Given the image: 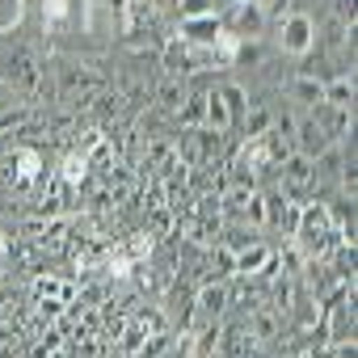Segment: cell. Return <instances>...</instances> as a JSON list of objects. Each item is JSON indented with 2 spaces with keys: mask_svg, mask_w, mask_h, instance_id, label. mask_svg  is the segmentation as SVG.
<instances>
[{
  "mask_svg": "<svg viewBox=\"0 0 358 358\" xmlns=\"http://www.w3.org/2000/svg\"><path fill=\"white\" fill-rule=\"evenodd\" d=\"M182 34L190 47H215V38L224 34V17L220 13H203V17H182Z\"/></svg>",
  "mask_w": 358,
  "mask_h": 358,
  "instance_id": "cell-13",
  "label": "cell"
},
{
  "mask_svg": "<svg viewBox=\"0 0 358 358\" xmlns=\"http://www.w3.org/2000/svg\"><path fill=\"white\" fill-rule=\"evenodd\" d=\"M324 101L341 106V110H354V72H341V76L324 80Z\"/></svg>",
  "mask_w": 358,
  "mask_h": 358,
  "instance_id": "cell-23",
  "label": "cell"
},
{
  "mask_svg": "<svg viewBox=\"0 0 358 358\" xmlns=\"http://www.w3.org/2000/svg\"><path fill=\"white\" fill-rule=\"evenodd\" d=\"M143 232L156 236V241H173V236H177V211H173L169 203L148 207V215H143Z\"/></svg>",
  "mask_w": 358,
  "mask_h": 358,
  "instance_id": "cell-20",
  "label": "cell"
},
{
  "mask_svg": "<svg viewBox=\"0 0 358 358\" xmlns=\"http://www.w3.org/2000/svg\"><path fill=\"white\" fill-rule=\"evenodd\" d=\"M274 173H278V190H282L287 199H295V203H312V194H316V164H312L308 156H299V152L291 148L287 160H282Z\"/></svg>",
  "mask_w": 358,
  "mask_h": 358,
  "instance_id": "cell-5",
  "label": "cell"
},
{
  "mask_svg": "<svg viewBox=\"0 0 358 358\" xmlns=\"http://www.w3.org/2000/svg\"><path fill=\"white\" fill-rule=\"evenodd\" d=\"M22 17H26V0H0V34L17 30Z\"/></svg>",
  "mask_w": 358,
  "mask_h": 358,
  "instance_id": "cell-27",
  "label": "cell"
},
{
  "mask_svg": "<svg viewBox=\"0 0 358 358\" xmlns=\"http://www.w3.org/2000/svg\"><path fill=\"white\" fill-rule=\"evenodd\" d=\"M135 329H139L143 337H160V333H169V316H164L160 308H143V312L135 316Z\"/></svg>",
  "mask_w": 358,
  "mask_h": 358,
  "instance_id": "cell-26",
  "label": "cell"
},
{
  "mask_svg": "<svg viewBox=\"0 0 358 358\" xmlns=\"http://www.w3.org/2000/svg\"><path fill=\"white\" fill-rule=\"evenodd\" d=\"M34 299H59V303H76V282L55 278V274H38L34 278Z\"/></svg>",
  "mask_w": 358,
  "mask_h": 358,
  "instance_id": "cell-21",
  "label": "cell"
},
{
  "mask_svg": "<svg viewBox=\"0 0 358 358\" xmlns=\"http://www.w3.org/2000/svg\"><path fill=\"white\" fill-rule=\"evenodd\" d=\"M232 295H228V282H199L194 291V324H211V320H224ZM190 324V329H194Z\"/></svg>",
  "mask_w": 358,
  "mask_h": 358,
  "instance_id": "cell-7",
  "label": "cell"
},
{
  "mask_svg": "<svg viewBox=\"0 0 358 358\" xmlns=\"http://www.w3.org/2000/svg\"><path fill=\"white\" fill-rule=\"evenodd\" d=\"M9 85H17L22 93H38L43 89V64L34 51H17L9 59Z\"/></svg>",
  "mask_w": 358,
  "mask_h": 358,
  "instance_id": "cell-14",
  "label": "cell"
},
{
  "mask_svg": "<svg viewBox=\"0 0 358 358\" xmlns=\"http://www.w3.org/2000/svg\"><path fill=\"white\" fill-rule=\"evenodd\" d=\"M291 148L299 152V156H308V160H316V156H324L329 148H333V139L324 135V127L312 118V114H303L295 127H291Z\"/></svg>",
  "mask_w": 358,
  "mask_h": 358,
  "instance_id": "cell-10",
  "label": "cell"
},
{
  "mask_svg": "<svg viewBox=\"0 0 358 358\" xmlns=\"http://www.w3.org/2000/svg\"><path fill=\"white\" fill-rule=\"evenodd\" d=\"M59 182H64V186H72V190L89 182V160H85V152H76V148H72V152L64 156V169H59Z\"/></svg>",
  "mask_w": 358,
  "mask_h": 358,
  "instance_id": "cell-24",
  "label": "cell"
},
{
  "mask_svg": "<svg viewBox=\"0 0 358 358\" xmlns=\"http://www.w3.org/2000/svg\"><path fill=\"white\" fill-rule=\"evenodd\" d=\"M220 5H224V9H228V5H245V0H220Z\"/></svg>",
  "mask_w": 358,
  "mask_h": 358,
  "instance_id": "cell-35",
  "label": "cell"
},
{
  "mask_svg": "<svg viewBox=\"0 0 358 358\" xmlns=\"http://www.w3.org/2000/svg\"><path fill=\"white\" fill-rule=\"evenodd\" d=\"M34 114L30 110H0V135H9V131H17V127H26Z\"/></svg>",
  "mask_w": 358,
  "mask_h": 358,
  "instance_id": "cell-31",
  "label": "cell"
},
{
  "mask_svg": "<svg viewBox=\"0 0 358 358\" xmlns=\"http://www.w3.org/2000/svg\"><path fill=\"white\" fill-rule=\"evenodd\" d=\"M262 199H266V228H274V232L291 236V232H295V220H299V203H295V199H287L282 190L262 194Z\"/></svg>",
  "mask_w": 358,
  "mask_h": 358,
  "instance_id": "cell-12",
  "label": "cell"
},
{
  "mask_svg": "<svg viewBox=\"0 0 358 358\" xmlns=\"http://www.w3.org/2000/svg\"><path fill=\"white\" fill-rule=\"evenodd\" d=\"M203 127H211V131H232V114H228V106H224V97H220V89H211V93H203Z\"/></svg>",
  "mask_w": 358,
  "mask_h": 358,
  "instance_id": "cell-22",
  "label": "cell"
},
{
  "mask_svg": "<svg viewBox=\"0 0 358 358\" xmlns=\"http://www.w3.org/2000/svg\"><path fill=\"white\" fill-rule=\"evenodd\" d=\"M274 127V118H270V110H262V106H253L249 114H245V139L249 135H262V131H270Z\"/></svg>",
  "mask_w": 358,
  "mask_h": 358,
  "instance_id": "cell-28",
  "label": "cell"
},
{
  "mask_svg": "<svg viewBox=\"0 0 358 358\" xmlns=\"http://www.w3.org/2000/svg\"><path fill=\"white\" fill-rule=\"evenodd\" d=\"M13 257V241H9V232H0V262H9Z\"/></svg>",
  "mask_w": 358,
  "mask_h": 358,
  "instance_id": "cell-34",
  "label": "cell"
},
{
  "mask_svg": "<svg viewBox=\"0 0 358 358\" xmlns=\"http://www.w3.org/2000/svg\"><path fill=\"white\" fill-rule=\"evenodd\" d=\"M257 5H262L266 22H282V17L291 13V5H295V0H257Z\"/></svg>",
  "mask_w": 358,
  "mask_h": 358,
  "instance_id": "cell-32",
  "label": "cell"
},
{
  "mask_svg": "<svg viewBox=\"0 0 358 358\" xmlns=\"http://www.w3.org/2000/svg\"><path fill=\"white\" fill-rule=\"evenodd\" d=\"M278 43H282V51L295 55V59L312 55V51H316V22H312L308 13H295V9H291V13L278 22Z\"/></svg>",
  "mask_w": 358,
  "mask_h": 358,
  "instance_id": "cell-6",
  "label": "cell"
},
{
  "mask_svg": "<svg viewBox=\"0 0 358 358\" xmlns=\"http://www.w3.org/2000/svg\"><path fill=\"white\" fill-rule=\"evenodd\" d=\"M287 93H291V101H295V106L312 110L316 101H324V80H320V76H312V72H299V76H291V80H287Z\"/></svg>",
  "mask_w": 358,
  "mask_h": 358,
  "instance_id": "cell-19",
  "label": "cell"
},
{
  "mask_svg": "<svg viewBox=\"0 0 358 358\" xmlns=\"http://www.w3.org/2000/svg\"><path fill=\"white\" fill-rule=\"evenodd\" d=\"M215 354L220 358H266V345L245 329V320L241 324H228V329H220V345H215Z\"/></svg>",
  "mask_w": 358,
  "mask_h": 358,
  "instance_id": "cell-9",
  "label": "cell"
},
{
  "mask_svg": "<svg viewBox=\"0 0 358 358\" xmlns=\"http://www.w3.org/2000/svg\"><path fill=\"white\" fill-rule=\"evenodd\" d=\"M51 72L59 76V85H55V97H59V101L89 106V101L106 89V76L93 72L89 64H59V68H51Z\"/></svg>",
  "mask_w": 358,
  "mask_h": 358,
  "instance_id": "cell-4",
  "label": "cell"
},
{
  "mask_svg": "<svg viewBox=\"0 0 358 358\" xmlns=\"http://www.w3.org/2000/svg\"><path fill=\"white\" fill-rule=\"evenodd\" d=\"M220 97H224V106H228V114H232V127H241L245 114H249V93H245L241 85H220Z\"/></svg>",
  "mask_w": 358,
  "mask_h": 358,
  "instance_id": "cell-25",
  "label": "cell"
},
{
  "mask_svg": "<svg viewBox=\"0 0 358 358\" xmlns=\"http://www.w3.org/2000/svg\"><path fill=\"white\" fill-rule=\"evenodd\" d=\"M333 13H337V22H341V26H354V17H358V5H354V0H337V5H333Z\"/></svg>",
  "mask_w": 358,
  "mask_h": 358,
  "instance_id": "cell-33",
  "label": "cell"
},
{
  "mask_svg": "<svg viewBox=\"0 0 358 358\" xmlns=\"http://www.w3.org/2000/svg\"><path fill=\"white\" fill-rule=\"evenodd\" d=\"M173 9L182 17H203V13H215V0H177Z\"/></svg>",
  "mask_w": 358,
  "mask_h": 358,
  "instance_id": "cell-30",
  "label": "cell"
},
{
  "mask_svg": "<svg viewBox=\"0 0 358 358\" xmlns=\"http://www.w3.org/2000/svg\"><path fill=\"white\" fill-rule=\"evenodd\" d=\"M80 34L97 43H118L131 34V0H85V26Z\"/></svg>",
  "mask_w": 358,
  "mask_h": 358,
  "instance_id": "cell-3",
  "label": "cell"
},
{
  "mask_svg": "<svg viewBox=\"0 0 358 358\" xmlns=\"http://www.w3.org/2000/svg\"><path fill=\"white\" fill-rule=\"evenodd\" d=\"M43 22L51 34H76L85 26V0H43Z\"/></svg>",
  "mask_w": 358,
  "mask_h": 358,
  "instance_id": "cell-8",
  "label": "cell"
},
{
  "mask_svg": "<svg viewBox=\"0 0 358 358\" xmlns=\"http://www.w3.org/2000/svg\"><path fill=\"white\" fill-rule=\"evenodd\" d=\"M282 316L270 308V303H257V308H249V316H245V329L262 341V345H270V341H278L282 337Z\"/></svg>",
  "mask_w": 358,
  "mask_h": 358,
  "instance_id": "cell-17",
  "label": "cell"
},
{
  "mask_svg": "<svg viewBox=\"0 0 358 358\" xmlns=\"http://www.w3.org/2000/svg\"><path fill=\"white\" fill-rule=\"evenodd\" d=\"M320 127H324V135L333 139V143H341L350 131H354V110H341V106H329V101H316L312 110H308Z\"/></svg>",
  "mask_w": 358,
  "mask_h": 358,
  "instance_id": "cell-15",
  "label": "cell"
},
{
  "mask_svg": "<svg viewBox=\"0 0 358 358\" xmlns=\"http://www.w3.org/2000/svg\"><path fill=\"white\" fill-rule=\"evenodd\" d=\"M220 17H224V30H232L236 38H257V34L266 30V13H262L257 0H245V5H228V13H220Z\"/></svg>",
  "mask_w": 358,
  "mask_h": 358,
  "instance_id": "cell-11",
  "label": "cell"
},
{
  "mask_svg": "<svg viewBox=\"0 0 358 358\" xmlns=\"http://www.w3.org/2000/svg\"><path fill=\"white\" fill-rule=\"evenodd\" d=\"M186 97H190V89H186L182 76H164V80L152 89V106H156V114H164V118H177V110L186 106Z\"/></svg>",
  "mask_w": 358,
  "mask_h": 358,
  "instance_id": "cell-16",
  "label": "cell"
},
{
  "mask_svg": "<svg viewBox=\"0 0 358 358\" xmlns=\"http://www.w3.org/2000/svg\"><path fill=\"white\" fill-rule=\"evenodd\" d=\"M160 64H164V76H190L194 68H190V43L182 38V34H169L164 38V47H160Z\"/></svg>",
  "mask_w": 358,
  "mask_h": 358,
  "instance_id": "cell-18",
  "label": "cell"
},
{
  "mask_svg": "<svg viewBox=\"0 0 358 358\" xmlns=\"http://www.w3.org/2000/svg\"><path fill=\"white\" fill-rule=\"evenodd\" d=\"M245 64H262V47H257V38H241V43H236V59H232V68H245Z\"/></svg>",
  "mask_w": 358,
  "mask_h": 358,
  "instance_id": "cell-29",
  "label": "cell"
},
{
  "mask_svg": "<svg viewBox=\"0 0 358 358\" xmlns=\"http://www.w3.org/2000/svg\"><path fill=\"white\" fill-rule=\"evenodd\" d=\"M295 249L303 257H329L341 241L329 224V207L324 203H299V220H295V232H291Z\"/></svg>",
  "mask_w": 358,
  "mask_h": 358,
  "instance_id": "cell-1",
  "label": "cell"
},
{
  "mask_svg": "<svg viewBox=\"0 0 358 358\" xmlns=\"http://www.w3.org/2000/svg\"><path fill=\"white\" fill-rule=\"evenodd\" d=\"M177 156L186 169H207V164H224L228 160V135L211 131V127H182L173 135Z\"/></svg>",
  "mask_w": 358,
  "mask_h": 358,
  "instance_id": "cell-2",
  "label": "cell"
}]
</instances>
